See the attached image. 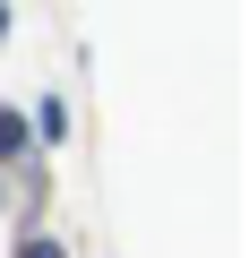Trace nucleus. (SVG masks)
<instances>
[{"label":"nucleus","instance_id":"obj_1","mask_svg":"<svg viewBox=\"0 0 249 258\" xmlns=\"http://www.w3.org/2000/svg\"><path fill=\"white\" fill-rule=\"evenodd\" d=\"M35 138H26V112H0V164H18Z\"/></svg>","mask_w":249,"mask_h":258},{"label":"nucleus","instance_id":"obj_2","mask_svg":"<svg viewBox=\"0 0 249 258\" xmlns=\"http://www.w3.org/2000/svg\"><path fill=\"white\" fill-rule=\"evenodd\" d=\"M60 129H69V112L43 95V103H35V120H26V138H60Z\"/></svg>","mask_w":249,"mask_h":258},{"label":"nucleus","instance_id":"obj_3","mask_svg":"<svg viewBox=\"0 0 249 258\" xmlns=\"http://www.w3.org/2000/svg\"><path fill=\"white\" fill-rule=\"evenodd\" d=\"M18 258H69V249H60V241H43V232H26V241H18Z\"/></svg>","mask_w":249,"mask_h":258},{"label":"nucleus","instance_id":"obj_4","mask_svg":"<svg viewBox=\"0 0 249 258\" xmlns=\"http://www.w3.org/2000/svg\"><path fill=\"white\" fill-rule=\"evenodd\" d=\"M0 35H9V9H0Z\"/></svg>","mask_w":249,"mask_h":258}]
</instances>
